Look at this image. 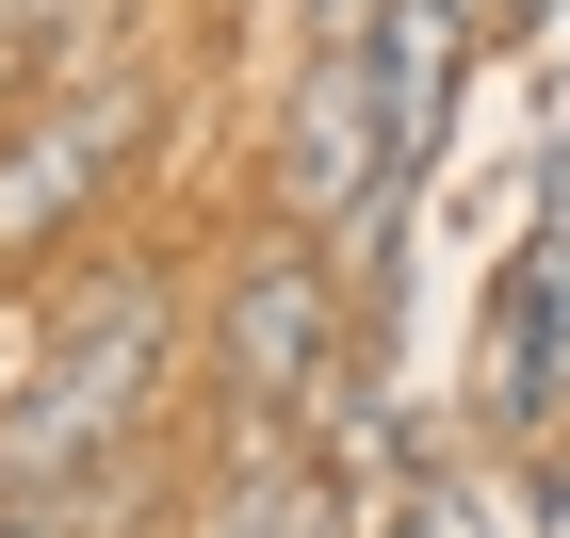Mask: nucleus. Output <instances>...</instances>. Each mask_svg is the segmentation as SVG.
I'll return each instance as SVG.
<instances>
[{
  "mask_svg": "<svg viewBox=\"0 0 570 538\" xmlns=\"http://www.w3.org/2000/svg\"><path fill=\"white\" fill-rule=\"evenodd\" d=\"M164 359H179V277L164 262H115L82 311L33 343V375L0 392V473H17V490L115 473V457L147 441V408H164Z\"/></svg>",
  "mask_w": 570,
  "mask_h": 538,
  "instance_id": "obj_1",
  "label": "nucleus"
},
{
  "mask_svg": "<svg viewBox=\"0 0 570 538\" xmlns=\"http://www.w3.org/2000/svg\"><path fill=\"white\" fill-rule=\"evenodd\" d=\"M343 262H309V245H262V262H228V311H213V375L245 424H309V392L343 375Z\"/></svg>",
  "mask_w": 570,
  "mask_h": 538,
  "instance_id": "obj_2",
  "label": "nucleus"
},
{
  "mask_svg": "<svg viewBox=\"0 0 570 538\" xmlns=\"http://www.w3.org/2000/svg\"><path fill=\"white\" fill-rule=\"evenodd\" d=\"M147 147V82L115 66V82H66V98H33L17 131H0V277L33 262L49 228H82L98 196H115V164Z\"/></svg>",
  "mask_w": 570,
  "mask_h": 538,
  "instance_id": "obj_3",
  "label": "nucleus"
},
{
  "mask_svg": "<svg viewBox=\"0 0 570 538\" xmlns=\"http://www.w3.org/2000/svg\"><path fill=\"white\" fill-rule=\"evenodd\" d=\"M277 196H294L309 228H343L358 196H424V179L392 164V98H375V33H358V49H309V66H294V115H277Z\"/></svg>",
  "mask_w": 570,
  "mask_h": 538,
  "instance_id": "obj_4",
  "label": "nucleus"
},
{
  "mask_svg": "<svg viewBox=\"0 0 570 538\" xmlns=\"http://www.w3.org/2000/svg\"><path fill=\"white\" fill-rule=\"evenodd\" d=\"M392 538H489L473 473H407V490H392Z\"/></svg>",
  "mask_w": 570,
  "mask_h": 538,
  "instance_id": "obj_5",
  "label": "nucleus"
},
{
  "mask_svg": "<svg viewBox=\"0 0 570 538\" xmlns=\"http://www.w3.org/2000/svg\"><path fill=\"white\" fill-rule=\"evenodd\" d=\"M33 82H49V66H33V33H0V115H17Z\"/></svg>",
  "mask_w": 570,
  "mask_h": 538,
  "instance_id": "obj_6",
  "label": "nucleus"
}]
</instances>
